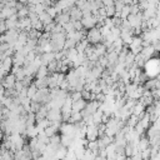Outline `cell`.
Wrapping results in <instances>:
<instances>
[{"label":"cell","mask_w":160,"mask_h":160,"mask_svg":"<svg viewBox=\"0 0 160 160\" xmlns=\"http://www.w3.org/2000/svg\"><path fill=\"white\" fill-rule=\"evenodd\" d=\"M69 96L71 98L72 102H74V101H78V100H80V99H81V94H80V91H72Z\"/></svg>","instance_id":"cell-17"},{"label":"cell","mask_w":160,"mask_h":160,"mask_svg":"<svg viewBox=\"0 0 160 160\" xmlns=\"http://www.w3.org/2000/svg\"><path fill=\"white\" fill-rule=\"evenodd\" d=\"M81 25H82V29L84 30H90L92 28L96 26V20L92 15H89V16H82L81 20H80Z\"/></svg>","instance_id":"cell-5"},{"label":"cell","mask_w":160,"mask_h":160,"mask_svg":"<svg viewBox=\"0 0 160 160\" xmlns=\"http://www.w3.org/2000/svg\"><path fill=\"white\" fill-rule=\"evenodd\" d=\"M46 119H48L49 121H51V122H54V121H62V120H61V112H60V110H58V109H51V110H49L48 114H46Z\"/></svg>","instance_id":"cell-9"},{"label":"cell","mask_w":160,"mask_h":160,"mask_svg":"<svg viewBox=\"0 0 160 160\" xmlns=\"http://www.w3.org/2000/svg\"><path fill=\"white\" fill-rule=\"evenodd\" d=\"M101 118H102V111L101 110H96L95 112H92L91 114V119H92V121H94V124L95 125H99V124H101Z\"/></svg>","instance_id":"cell-15"},{"label":"cell","mask_w":160,"mask_h":160,"mask_svg":"<svg viewBox=\"0 0 160 160\" xmlns=\"http://www.w3.org/2000/svg\"><path fill=\"white\" fill-rule=\"evenodd\" d=\"M81 120H82V116H81V114L80 112H71V115H70V118H69V120H68V122L69 124H79V122H81Z\"/></svg>","instance_id":"cell-13"},{"label":"cell","mask_w":160,"mask_h":160,"mask_svg":"<svg viewBox=\"0 0 160 160\" xmlns=\"http://www.w3.org/2000/svg\"><path fill=\"white\" fill-rule=\"evenodd\" d=\"M15 82H16L15 76H14L12 74H8V75L4 78V80H2V82H1V85L4 86V89H5V90H6V89H14Z\"/></svg>","instance_id":"cell-8"},{"label":"cell","mask_w":160,"mask_h":160,"mask_svg":"<svg viewBox=\"0 0 160 160\" xmlns=\"http://www.w3.org/2000/svg\"><path fill=\"white\" fill-rule=\"evenodd\" d=\"M145 69V76L148 79H156L158 72H159V59L158 58H151L148 61H145L144 66Z\"/></svg>","instance_id":"cell-1"},{"label":"cell","mask_w":160,"mask_h":160,"mask_svg":"<svg viewBox=\"0 0 160 160\" xmlns=\"http://www.w3.org/2000/svg\"><path fill=\"white\" fill-rule=\"evenodd\" d=\"M80 94H81V99H82V100H85V101H90V95H91V92H90V91L81 90V91H80Z\"/></svg>","instance_id":"cell-18"},{"label":"cell","mask_w":160,"mask_h":160,"mask_svg":"<svg viewBox=\"0 0 160 160\" xmlns=\"http://www.w3.org/2000/svg\"><path fill=\"white\" fill-rule=\"evenodd\" d=\"M4 92H5V89H4V86L0 84V101H1V99L4 98Z\"/></svg>","instance_id":"cell-20"},{"label":"cell","mask_w":160,"mask_h":160,"mask_svg":"<svg viewBox=\"0 0 160 160\" xmlns=\"http://www.w3.org/2000/svg\"><path fill=\"white\" fill-rule=\"evenodd\" d=\"M126 20H128V22H129V25H130V28L131 29H136V28H140V24H141V11L139 12V14H136V15H132V14H130L128 18H126Z\"/></svg>","instance_id":"cell-6"},{"label":"cell","mask_w":160,"mask_h":160,"mask_svg":"<svg viewBox=\"0 0 160 160\" xmlns=\"http://www.w3.org/2000/svg\"><path fill=\"white\" fill-rule=\"evenodd\" d=\"M85 139H86L88 141H96V140L99 139V134H98V125L86 126Z\"/></svg>","instance_id":"cell-4"},{"label":"cell","mask_w":160,"mask_h":160,"mask_svg":"<svg viewBox=\"0 0 160 160\" xmlns=\"http://www.w3.org/2000/svg\"><path fill=\"white\" fill-rule=\"evenodd\" d=\"M86 40L90 45H96L99 42H102V38H101V34L99 31L98 28H92L90 29L88 32H86Z\"/></svg>","instance_id":"cell-2"},{"label":"cell","mask_w":160,"mask_h":160,"mask_svg":"<svg viewBox=\"0 0 160 160\" xmlns=\"http://www.w3.org/2000/svg\"><path fill=\"white\" fill-rule=\"evenodd\" d=\"M149 146H150V144H149V139H148L146 136H141V138L139 139V141H138V150H139V152L144 151V150L148 149Z\"/></svg>","instance_id":"cell-11"},{"label":"cell","mask_w":160,"mask_h":160,"mask_svg":"<svg viewBox=\"0 0 160 160\" xmlns=\"http://www.w3.org/2000/svg\"><path fill=\"white\" fill-rule=\"evenodd\" d=\"M69 16H70V21H80L81 18H82V12L79 8L76 6H71L69 9Z\"/></svg>","instance_id":"cell-7"},{"label":"cell","mask_w":160,"mask_h":160,"mask_svg":"<svg viewBox=\"0 0 160 160\" xmlns=\"http://www.w3.org/2000/svg\"><path fill=\"white\" fill-rule=\"evenodd\" d=\"M86 102L88 101H85L82 99H80L78 101H74L72 105H71V112H80V111H82L85 109V106H86Z\"/></svg>","instance_id":"cell-10"},{"label":"cell","mask_w":160,"mask_h":160,"mask_svg":"<svg viewBox=\"0 0 160 160\" xmlns=\"http://www.w3.org/2000/svg\"><path fill=\"white\" fill-rule=\"evenodd\" d=\"M66 152H68V149L60 145L55 151V159L56 160H64V158L66 156Z\"/></svg>","instance_id":"cell-12"},{"label":"cell","mask_w":160,"mask_h":160,"mask_svg":"<svg viewBox=\"0 0 160 160\" xmlns=\"http://www.w3.org/2000/svg\"><path fill=\"white\" fill-rule=\"evenodd\" d=\"M75 130H76V125L69 124V122H61V125L59 128V131L61 135H66V136H70L72 139H74Z\"/></svg>","instance_id":"cell-3"},{"label":"cell","mask_w":160,"mask_h":160,"mask_svg":"<svg viewBox=\"0 0 160 160\" xmlns=\"http://www.w3.org/2000/svg\"><path fill=\"white\" fill-rule=\"evenodd\" d=\"M114 160H126V156L124 154H116V156H115Z\"/></svg>","instance_id":"cell-19"},{"label":"cell","mask_w":160,"mask_h":160,"mask_svg":"<svg viewBox=\"0 0 160 160\" xmlns=\"http://www.w3.org/2000/svg\"><path fill=\"white\" fill-rule=\"evenodd\" d=\"M48 74H49V71H48L46 66H44V65H41V66H40V68L36 70V72H35L36 79H42V78H46V76H48Z\"/></svg>","instance_id":"cell-14"},{"label":"cell","mask_w":160,"mask_h":160,"mask_svg":"<svg viewBox=\"0 0 160 160\" xmlns=\"http://www.w3.org/2000/svg\"><path fill=\"white\" fill-rule=\"evenodd\" d=\"M36 91H38V88H36L34 84H31L30 86H28V88H26V96L31 100V99H32V96L36 94Z\"/></svg>","instance_id":"cell-16"}]
</instances>
